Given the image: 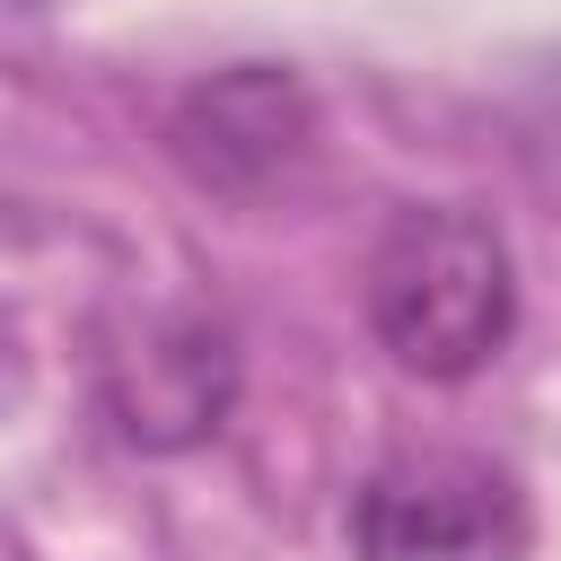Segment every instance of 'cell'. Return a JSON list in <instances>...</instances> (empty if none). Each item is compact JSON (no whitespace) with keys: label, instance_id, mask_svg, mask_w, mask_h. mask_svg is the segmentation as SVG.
Listing matches in <instances>:
<instances>
[{"label":"cell","instance_id":"6da1fadb","mask_svg":"<svg viewBox=\"0 0 561 561\" xmlns=\"http://www.w3.org/2000/svg\"><path fill=\"white\" fill-rule=\"evenodd\" d=\"M368 333L403 377H482L517 333V263L465 202H412L368 254Z\"/></svg>","mask_w":561,"mask_h":561},{"label":"cell","instance_id":"7a4b0ae2","mask_svg":"<svg viewBox=\"0 0 561 561\" xmlns=\"http://www.w3.org/2000/svg\"><path fill=\"white\" fill-rule=\"evenodd\" d=\"M535 517L508 465L421 447L351 491V561H526Z\"/></svg>","mask_w":561,"mask_h":561},{"label":"cell","instance_id":"3957f363","mask_svg":"<svg viewBox=\"0 0 561 561\" xmlns=\"http://www.w3.org/2000/svg\"><path fill=\"white\" fill-rule=\"evenodd\" d=\"M307 149H316V96L272 61L210 70L167 105V158L219 202H263L307 167Z\"/></svg>","mask_w":561,"mask_h":561},{"label":"cell","instance_id":"277c9868","mask_svg":"<svg viewBox=\"0 0 561 561\" xmlns=\"http://www.w3.org/2000/svg\"><path fill=\"white\" fill-rule=\"evenodd\" d=\"M228 412H237V342H228V324L175 307V316H140L105 351V421H114L123 447L184 456V447L219 438Z\"/></svg>","mask_w":561,"mask_h":561}]
</instances>
